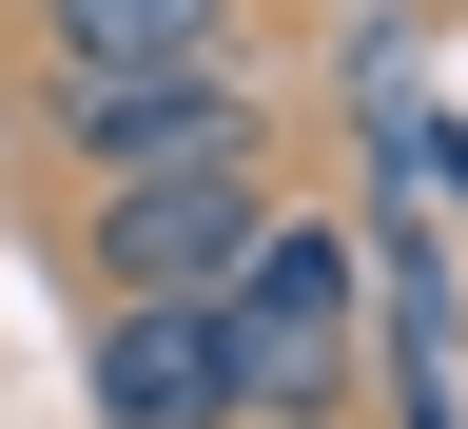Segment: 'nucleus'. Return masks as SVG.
I'll return each instance as SVG.
<instances>
[{
    "label": "nucleus",
    "mask_w": 468,
    "mask_h": 429,
    "mask_svg": "<svg viewBox=\"0 0 468 429\" xmlns=\"http://www.w3.org/2000/svg\"><path fill=\"white\" fill-rule=\"evenodd\" d=\"M20 137L58 196H137V176H292V98L273 59L215 79H20Z\"/></svg>",
    "instance_id": "nucleus-1"
},
{
    "label": "nucleus",
    "mask_w": 468,
    "mask_h": 429,
    "mask_svg": "<svg viewBox=\"0 0 468 429\" xmlns=\"http://www.w3.org/2000/svg\"><path fill=\"white\" fill-rule=\"evenodd\" d=\"M351 293H371L351 215L273 196V234H254V254H234V293H215V351H234V429H332V410H351Z\"/></svg>",
    "instance_id": "nucleus-2"
},
{
    "label": "nucleus",
    "mask_w": 468,
    "mask_h": 429,
    "mask_svg": "<svg viewBox=\"0 0 468 429\" xmlns=\"http://www.w3.org/2000/svg\"><path fill=\"white\" fill-rule=\"evenodd\" d=\"M292 176H137V196H79V273H98V313H215L234 254L273 234Z\"/></svg>",
    "instance_id": "nucleus-3"
},
{
    "label": "nucleus",
    "mask_w": 468,
    "mask_h": 429,
    "mask_svg": "<svg viewBox=\"0 0 468 429\" xmlns=\"http://www.w3.org/2000/svg\"><path fill=\"white\" fill-rule=\"evenodd\" d=\"M39 79H215L254 59V0H20Z\"/></svg>",
    "instance_id": "nucleus-4"
},
{
    "label": "nucleus",
    "mask_w": 468,
    "mask_h": 429,
    "mask_svg": "<svg viewBox=\"0 0 468 429\" xmlns=\"http://www.w3.org/2000/svg\"><path fill=\"white\" fill-rule=\"evenodd\" d=\"M98 429H234L215 313H98Z\"/></svg>",
    "instance_id": "nucleus-5"
}]
</instances>
